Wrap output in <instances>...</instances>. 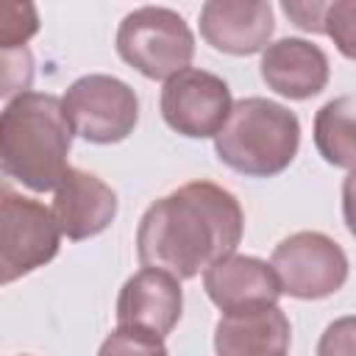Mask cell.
Instances as JSON below:
<instances>
[{
  "label": "cell",
  "mask_w": 356,
  "mask_h": 356,
  "mask_svg": "<svg viewBox=\"0 0 356 356\" xmlns=\"http://www.w3.org/2000/svg\"><path fill=\"white\" fill-rule=\"evenodd\" d=\"M273 31V6L264 0H209L200 8V36L228 56L261 53Z\"/></svg>",
  "instance_id": "cell-11"
},
{
  "label": "cell",
  "mask_w": 356,
  "mask_h": 356,
  "mask_svg": "<svg viewBox=\"0 0 356 356\" xmlns=\"http://www.w3.org/2000/svg\"><path fill=\"white\" fill-rule=\"evenodd\" d=\"M300 147L295 111L267 97H242L214 136L217 159L239 175L273 178L284 172Z\"/></svg>",
  "instance_id": "cell-3"
},
{
  "label": "cell",
  "mask_w": 356,
  "mask_h": 356,
  "mask_svg": "<svg viewBox=\"0 0 356 356\" xmlns=\"http://www.w3.org/2000/svg\"><path fill=\"white\" fill-rule=\"evenodd\" d=\"M33 83V53L31 47H0V97L25 95Z\"/></svg>",
  "instance_id": "cell-17"
},
{
  "label": "cell",
  "mask_w": 356,
  "mask_h": 356,
  "mask_svg": "<svg viewBox=\"0 0 356 356\" xmlns=\"http://www.w3.org/2000/svg\"><path fill=\"white\" fill-rule=\"evenodd\" d=\"M184 292L181 281L164 270L134 273L117 298V328H134L164 339L181 320Z\"/></svg>",
  "instance_id": "cell-10"
},
{
  "label": "cell",
  "mask_w": 356,
  "mask_h": 356,
  "mask_svg": "<svg viewBox=\"0 0 356 356\" xmlns=\"http://www.w3.org/2000/svg\"><path fill=\"white\" fill-rule=\"evenodd\" d=\"M356 3L353 0H339V3H328L325 19H323V33L331 36L339 47V53L345 58H353L356 53Z\"/></svg>",
  "instance_id": "cell-19"
},
{
  "label": "cell",
  "mask_w": 356,
  "mask_h": 356,
  "mask_svg": "<svg viewBox=\"0 0 356 356\" xmlns=\"http://www.w3.org/2000/svg\"><path fill=\"white\" fill-rule=\"evenodd\" d=\"M39 31V11L28 0H0V47H25Z\"/></svg>",
  "instance_id": "cell-16"
},
{
  "label": "cell",
  "mask_w": 356,
  "mask_h": 356,
  "mask_svg": "<svg viewBox=\"0 0 356 356\" xmlns=\"http://www.w3.org/2000/svg\"><path fill=\"white\" fill-rule=\"evenodd\" d=\"M58 242L61 234L50 209L17 192L0 170V286L53 261Z\"/></svg>",
  "instance_id": "cell-5"
},
{
  "label": "cell",
  "mask_w": 356,
  "mask_h": 356,
  "mask_svg": "<svg viewBox=\"0 0 356 356\" xmlns=\"http://www.w3.org/2000/svg\"><path fill=\"white\" fill-rule=\"evenodd\" d=\"M245 231L239 200L211 181H189L147 206L136 228L142 267L195 278L236 253Z\"/></svg>",
  "instance_id": "cell-1"
},
{
  "label": "cell",
  "mask_w": 356,
  "mask_h": 356,
  "mask_svg": "<svg viewBox=\"0 0 356 356\" xmlns=\"http://www.w3.org/2000/svg\"><path fill=\"white\" fill-rule=\"evenodd\" d=\"M353 97L342 95L328 100L314 117V145L320 156L342 170H350L356 161V134H353Z\"/></svg>",
  "instance_id": "cell-15"
},
{
  "label": "cell",
  "mask_w": 356,
  "mask_h": 356,
  "mask_svg": "<svg viewBox=\"0 0 356 356\" xmlns=\"http://www.w3.org/2000/svg\"><path fill=\"white\" fill-rule=\"evenodd\" d=\"M203 286L209 300L222 314L275 306L281 295L278 281L267 261L256 256H236V253L214 261L203 273Z\"/></svg>",
  "instance_id": "cell-12"
},
{
  "label": "cell",
  "mask_w": 356,
  "mask_h": 356,
  "mask_svg": "<svg viewBox=\"0 0 356 356\" xmlns=\"http://www.w3.org/2000/svg\"><path fill=\"white\" fill-rule=\"evenodd\" d=\"M317 356H353V317H342L323 331Z\"/></svg>",
  "instance_id": "cell-20"
},
{
  "label": "cell",
  "mask_w": 356,
  "mask_h": 356,
  "mask_svg": "<svg viewBox=\"0 0 356 356\" xmlns=\"http://www.w3.org/2000/svg\"><path fill=\"white\" fill-rule=\"evenodd\" d=\"M281 8H284V14L300 31L323 33V19H325V11H328V3H295V0H284Z\"/></svg>",
  "instance_id": "cell-21"
},
{
  "label": "cell",
  "mask_w": 356,
  "mask_h": 356,
  "mask_svg": "<svg viewBox=\"0 0 356 356\" xmlns=\"http://www.w3.org/2000/svg\"><path fill=\"white\" fill-rule=\"evenodd\" d=\"M53 222L61 236L81 242L103 234L117 217V192L95 172L70 167L56 184Z\"/></svg>",
  "instance_id": "cell-9"
},
{
  "label": "cell",
  "mask_w": 356,
  "mask_h": 356,
  "mask_svg": "<svg viewBox=\"0 0 356 356\" xmlns=\"http://www.w3.org/2000/svg\"><path fill=\"white\" fill-rule=\"evenodd\" d=\"M61 108L72 134L92 145L122 142L139 122L136 92L125 81L103 72L72 81L61 97Z\"/></svg>",
  "instance_id": "cell-6"
},
{
  "label": "cell",
  "mask_w": 356,
  "mask_h": 356,
  "mask_svg": "<svg viewBox=\"0 0 356 356\" xmlns=\"http://www.w3.org/2000/svg\"><path fill=\"white\" fill-rule=\"evenodd\" d=\"M275 356H286V353H275Z\"/></svg>",
  "instance_id": "cell-22"
},
{
  "label": "cell",
  "mask_w": 356,
  "mask_h": 356,
  "mask_svg": "<svg viewBox=\"0 0 356 356\" xmlns=\"http://www.w3.org/2000/svg\"><path fill=\"white\" fill-rule=\"evenodd\" d=\"M117 53L150 81H167L186 70L195 56V36L186 19L164 6H142L122 17Z\"/></svg>",
  "instance_id": "cell-4"
},
{
  "label": "cell",
  "mask_w": 356,
  "mask_h": 356,
  "mask_svg": "<svg viewBox=\"0 0 356 356\" xmlns=\"http://www.w3.org/2000/svg\"><path fill=\"white\" fill-rule=\"evenodd\" d=\"M97 356H170V353L164 348V339L159 337H150L134 328H114L103 339Z\"/></svg>",
  "instance_id": "cell-18"
},
{
  "label": "cell",
  "mask_w": 356,
  "mask_h": 356,
  "mask_svg": "<svg viewBox=\"0 0 356 356\" xmlns=\"http://www.w3.org/2000/svg\"><path fill=\"white\" fill-rule=\"evenodd\" d=\"M270 270L278 289L298 300H323L348 281V256L339 242L320 231H298L275 245Z\"/></svg>",
  "instance_id": "cell-7"
},
{
  "label": "cell",
  "mask_w": 356,
  "mask_h": 356,
  "mask_svg": "<svg viewBox=\"0 0 356 356\" xmlns=\"http://www.w3.org/2000/svg\"><path fill=\"white\" fill-rule=\"evenodd\" d=\"M228 83L206 70L186 67L167 78L161 89V117L164 122L189 139L217 136L231 111Z\"/></svg>",
  "instance_id": "cell-8"
},
{
  "label": "cell",
  "mask_w": 356,
  "mask_h": 356,
  "mask_svg": "<svg viewBox=\"0 0 356 356\" xmlns=\"http://www.w3.org/2000/svg\"><path fill=\"white\" fill-rule=\"evenodd\" d=\"M70 147L72 128L56 95L25 92L0 111V170L31 192L56 189Z\"/></svg>",
  "instance_id": "cell-2"
},
{
  "label": "cell",
  "mask_w": 356,
  "mask_h": 356,
  "mask_svg": "<svg viewBox=\"0 0 356 356\" xmlns=\"http://www.w3.org/2000/svg\"><path fill=\"white\" fill-rule=\"evenodd\" d=\"M22 356H28V353H22Z\"/></svg>",
  "instance_id": "cell-23"
},
{
  "label": "cell",
  "mask_w": 356,
  "mask_h": 356,
  "mask_svg": "<svg viewBox=\"0 0 356 356\" xmlns=\"http://www.w3.org/2000/svg\"><path fill=\"white\" fill-rule=\"evenodd\" d=\"M259 72L275 95L289 100H309L328 83V58L317 44L286 36L261 50Z\"/></svg>",
  "instance_id": "cell-13"
},
{
  "label": "cell",
  "mask_w": 356,
  "mask_h": 356,
  "mask_svg": "<svg viewBox=\"0 0 356 356\" xmlns=\"http://www.w3.org/2000/svg\"><path fill=\"white\" fill-rule=\"evenodd\" d=\"M292 328L278 306L222 314L214 325L217 356H275L286 353Z\"/></svg>",
  "instance_id": "cell-14"
}]
</instances>
